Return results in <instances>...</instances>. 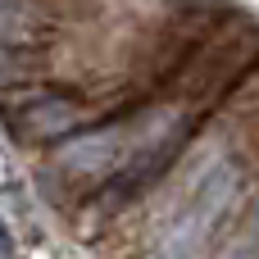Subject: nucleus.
Returning <instances> with one entry per match:
<instances>
[{
    "instance_id": "nucleus-5",
    "label": "nucleus",
    "mask_w": 259,
    "mask_h": 259,
    "mask_svg": "<svg viewBox=\"0 0 259 259\" xmlns=\"http://www.w3.org/2000/svg\"><path fill=\"white\" fill-rule=\"evenodd\" d=\"M9 250H14V241H9V228L0 223V259H9Z\"/></svg>"
},
{
    "instance_id": "nucleus-2",
    "label": "nucleus",
    "mask_w": 259,
    "mask_h": 259,
    "mask_svg": "<svg viewBox=\"0 0 259 259\" xmlns=\"http://www.w3.org/2000/svg\"><path fill=\"white\" fill-rule=\"evenodd\" d=\"M77 118H82V105H77V100H68V96L32 100V105L18 114L23 132H68V127H77Z\"/></svg>"
},
{
    "instance_id": "nucleus-4",
    "label": "nucleus",
    "mask_w": 259,
    "mask_h": 259,
    "mask_svg": "<svg viewBox=\"0 0 259 259\" xmlns=\"http://www.w3.org/2000/svg\"><path fill=\"white\" fill-rule=\"evenodd\" d=\"M219 259H259V228L241 232V237H237V246H228Z\"/></svg>"
},
{
    "instance_id": "nucleus-3",
    "label": "nucleus",
    "mask_w": 259,
    "mask_h": 259,
    "mask_svg": "<svg viewBox=\"0 0 259 259\" xmlns=\"http://www.w3.org/2000/svg\"><path fill=\"white\" fill-rule=\"evenodd\" d=\"M36 9H32V0H0V46L5 50H18L23 41H27V32H32V18Z\"/></svg>"
},
{
    "instance_id": "nucleus-1",
    "label": "nucleus",
    "mask_w": 259,
    "mask_h": 259,
    "mask_svg": "<svg viewBox=\"0 0 259 259\" xmlns=\"http://www.w3.org/2000/svg\"><path fill=\"white\" fill-rule=\"evenodd\" d=\"M237 200V168L232 159H209L196 182L182 191V200L159 223V259H200L209 237L219 232L223 214Z\"/></svg>"
}]
</instances>
